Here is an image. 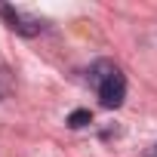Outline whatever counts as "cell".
<instances>
[{"mask_svg": "<svg viewBox=\"0 0 157 157\" xmlns=\"http://www.w3.org/2000/svg\"><path fill=\"white\" fill-rule=\"evenodd\" d=\"M0 13L6 16V22H10L13 31H19V34H25V37H34V34H40V28H43L37 19H31V16L13 10V6H0Z\"/></svg>", "mask_w": 157, "mask_h": 157, "instance_id": "2", "label": "cell"}, {"mask_svg": "<svg viewBox=\"0 0 157 157\" xmlns=\"http://www.w3.org/2000/svg\"><path fill=\"white\" fill-rule=\"evenodd\" d=\"M151 157H157V154H151Z\"/></svg>", "mask_w": 157, "mask_h": 157, "instance_id": "5", "label": "cell"}, {"mask_svg": "<svg viewBox=\"0 0 157 157\" xmlns=\"http://www.w3.org/2000/svg\"><path fill=\"white\" fill-rule=\"evenodd\" d=\"M123 99H126V80H123L120 71H114L99 86V102H102V108H120Z\"/></svg>", "mask_w": 157, "mask_h": 157, "instance_id": "1", "label": "cell"}, {"mask_svg": "<svg viewBox=\"0 0 157 157\" xmlns=\"http://www.w3.org/2000/svg\"><path fill=\"white\" fill-rule=\"evenodd\" d=\"M86 123H93V114H90L86 108H77V111L68 114V126H71V129H80V126H86Z\"/></svg>", "mask_w": 157, "mask_h": 157, "instance_id": "4", "label": "cell"}, {"mask_svg": "<svg viewBox=\"0 0 157 157\" xmlns=\"http://www.w3.org/2000/svg\"><path fill=\"white\" fill-rule=\"evenodd\" d=\"M114 71H117V68H114L111 62H96V65L90 68V83H96V90H99V86L108 80V77L114 74Z\"/></svg>", "mask_w": 157, "mask_h": 157, "instance_id": "3", "label": "cell"}]
</instances>
